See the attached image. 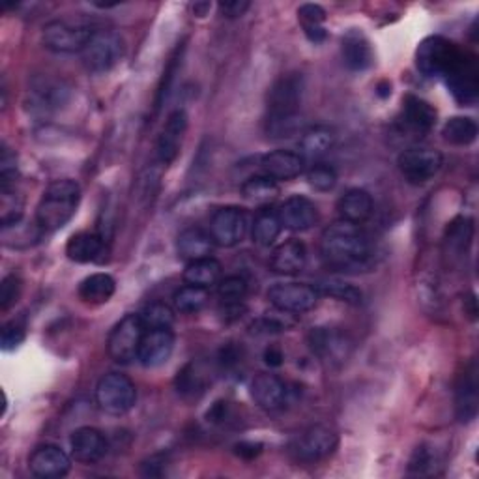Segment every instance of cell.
I'll return each mask as SVG.
<instances>
[{
  "mask_svg": "<svg viewBox=\"0 0 479 479\" xmlns=\"http://www.w3.org/2000/svg\"><path fill=\"white\" fill-rule=\"evenodd\" d=\"M321 254L328 268L344 274L369 272L374 264V249L367 233L356 223L339 221L321 238Z\"/></svg>",
  "mask_w": 479,
  "mask_h": 479,
  "instance_id": "1",
  "label": "cell"
},
{
  "mask_svg": "<svg viewBox=\"0 0 479 479\" xmlns=\"http://www.w3.org/2000/svg\"><path fill=\"white\" fill-rule=\"evenodd\" d=\"M81 203V187L75 180H55L44 191L36 208V223L42 233H55L66 227Z\"/></svg>",
  "mask_w": 479,
  "mask_h": 479,
  "instance_id": "2",
  "label": "cell"
},
{
  "mask_svg": "<svg viewBox=\"0 0 479 479\" xmlns=\"http://www.w3.org/2000/svg\"><path fill=\"white\" fill-rule=\"evenodd\" d=\"M94 35L95 28L88 23L56 19L45 25L42 40L44 45L53 53L72 55V53H83Z\"/></svg>",
  "mask_w": 479,
  "mask_h": 479,
  "instance_id": "3",
  "label": "cell"
},
{
  "mask_svg": "<svg viewBox=\"0 0 479 479\" xmlns=\"http://www.w3.org/2000/svg\"><path fill=\"white\" fill-rule=\"evenodd\" d=\"M125 51L124 40L115 30H95V35L81 53L85 68L90 74L102 75L111 72L122 60Z\"/></svg>",
  "mask_w": 479,
  "mask_h": 479,
  "instance_id": "4",
  "label": "cell"
},
{
  "mask_svg": "<svg viewBox=\"0 0 479 479\" xmlns=\"http://www.w3.org/2000/svg\"><path fill=\"white\" fill-rule=\"evenodd\" d=\"M95 401L100 408L113 416L130 412L137 403V388L130 376L122 373H107L95 388Z\"/></svg>",
  "mask_w": 479,
  "mask_h": 479,
  "instance_id": "5",
  "label": "cell"
},
{
  "mask_svg": "<svg viewBox=\"0 0 479 479\" xmlns=\"http://www.w3.org/2000/svg\"><path fill=\"white\" fill-rule=\"evenodd\" d=\"M339 444L337 433L324 424H316L304 429L291 442V454L300 463H318L330 457Z\"/></svg>",
  "mask_w": 479,
  "mask_h": 479,
  "instance_id": "6",
  "label": "cell"
},
{
  "mask_svg": "<svg viewBox=\"0 0 479 479\" xmlns=\"http://www.w3.org/2000/svg\"><path fill=\"white\" fill-rule=\"evenodd\" d=\"M461 56L463 51L454 42L442 36H431L420 44L416 64L425 77H445Z\"/></svg>",
  "mask_w": 479,
  "mask_h": 479,
  "instance_id": "7",
  "label": "cell"
},
{
  "mask_svg": "<svg viewBox=\"0 0 479 479\" xmlns=\"http://www.w3.org/2000/svg\"><path fill=\"white\" fill-rule=\"evenodd\" d=\"M305 90L302 74L281 75L268 92V115L266 118H296L300 115Z\"/></svg>",
  "mask_w": 479,
  "mask_h": 479,
  "instance_id": "8",
  "label": "cell"
},
{
  "mask_svg": "<svg viewBox=\"0 0 479 479\" xmlns=\"http://www.w3.org/2000/svg\"><path fill=\"white\" fill-rule=\"evenodd\" d=\"M146 326L141 314H125L107 339L109 356L116 364H132L139 356V346Z\"/></svg>",
  "mask_w": 479,
  "mask_h": 479,
  "instance_id": "9",
  "label": "cell"
},
{
  "mask_svg": "<svg viewBox=\"0 0 479 479\" xmlns=\"http://www.w3.org/2000/svg\"><path fill=\"white\" fill-rule=\"evenodd\" d=\"M316 286L305 283H279L268 291L270 304L281 313H307L318 304Z\"/></svg>",
  "mask_w": 479,
  "mask_h": 479,
  "instance_id": "10",
  "label": "cell"
},
{
  "mask_svg": "<svg viewBox=\"0 0 479 479\" xmlns=\"http://www.w3.org/2000/svg\"><path fill=\"white\" fill-rule=\"evenodd\" d=\"M397 165L408 182L425 184L440 173L444 155L433 148H410L399 155Z\"/></svg>",
  "mask_w": 479,
  "mask_h": 479,
  "instance_id": "11",
  "label": "cell"
},
{
  "mask_svg": "<svg viewBox=\"0 0 479 479\" xmlns=\"http://www.w3.org/2000/svg\"><path fill=\"white\" fill-rule=\"evenodd\" d=\"M309 346L313 354L330 367L343 365L353 353V341L335 328H313L309 332Z\"/></svg>",
  "mask_w": 479,
  "mask_h": 479,
  "instance_id": "12",
  "label": "cell"
},
{
  "mask_svg": "<svg viewBox=\"0 0 479 479\" xmlns=\"http://www.w3.org/2000/svg\"><path fill=\"white\" fill-rule=\"evenodd\" d=\"M247 214L238 206L219 208L210 221V236L221 247L238 245L247 233Z\"/></svg>",
  "mask_w": 479,
  "mask_h": 479,
  "instance_id": "13",
  "label": "cell"
},
{
  "mask_svg": "<svg viewBox=\"0 0 479 479\" xmlns=\"http://www.w3.org/2000/svg\"><path fill=\"white\" fill-rule=\"evenodd\" d=\"M444 79L459 104L463 105L475 104L477 90H479V74H477L475 60L472 56L463 53L459 62Z\"/></svg>",
  "mask_w": 479,
  "mask_h": 479,
  "instance_id": "14",
  "label": "cell"
},
{
  "mask_svg": "<svg viewBox=\"0 0 479 479\" xmlns=\"http://www.w3.org/2000/svg\"><path fill=\"white\" fill-rule=\"evenodd\" d=\"M175 350V334L171 328H150L145 332L137 360L145 367H159L169 362Z\"/></svg>",
  "mask_w": 479,
  "mask_h": 479,
  "instance_id": "15",
  "label": "cell"
},
{
  "mask_svg": "<svg viewBox=\"0 0 479 479\" xmlns=\"http://www.w3.org/2000/svg\"><path fill=\"white\" fill-rule=\"evenodd\" d=\"M28 468L36 477L58 479L64 477L72 468V459L58 445L45 444L35 450L28 459Z\"/></svg>",
  "mask_w": 479,
  "mask_h": 479,
  "instance_id": "16",
  "label": "cell"
},
{
  "mask_svg": "<svg viewBox=\"0 0 479 479\" xmlns=\"http://www.w3.org/2000/svg\"><path fill=\"white\" fill-rule=\"evenodd\" d=\"M70 445H72L74 459L83 464L100 463L109 452V442L105 434L94 427L77 429L72 434Z\"/></svg>",
  "mask_w": 479,
  "mask_h": 479,
  "instance_id": "17",
  "label": "cell"
},
{
  "mask_svg": "<svg viewBox=\"0 0 479 479\" xmlns=\"http://www.w3.org/2000/svg\"><path fill=\"white\" fill-rule=\"evenodd\" d=\"M251 395L261 408L268 412H275L286 404V399H289V390H286V384L277 374L261 373L253 380Z\"/></svg>",
  "mask_w": 479,
  "mask_h": 479,
  "instance_id": "18",
  "label": "cell"
},
{
  "mask_svg": "<svg viewBox=\"0 0 479 479\" xmlns=\"http://www.w3.org/2000/svg\"><path fill=\"white\" fill-rule=\"evenodd\" d=\"M277 215L281 219V225L291 231H309L318 221V210L316 206L300 195L286 199L279 210Z\"/></svg>",
  "mask_w": 479,
  "mask_h": 479,
  "instance_id": "19",
  "label": "cell"
},
{
  "mask_svg": "<svg viewBox=\"0 0 479 479\" xmlns=\"http://www.w3.org/2000/svg\"><path fill=\"white\" fill-rule=\"evenodd\" d=\"M263 173L270 178L277 180H293L304 173L305 159L302 154L293 150H275L263 157L261 162Z\"/></svg>",
  "mask_w": 479,
  "mask_h": 479,
  "instance_id": "20",
  "label": "cell"
},
{
  "mask_svg": "<svg viewBox=\"0 0 479 479\" xmlns=\"http://www.w3.org/2000/svg\"><path fill=\"white\" fill-rule=\"evenodd\" d=\"M436 124V109L418 98V95H406L403 102V125L414 135L429 134Z\"/></svg>",
  "mask_w": 479,
  "mask_h": 479,
  "instance_id": "21",
  "label": "cell"
},
{
  "mask_svg": "<svg viewBox=\"0 0 479 479\" xmlns=\"http://www.w3.org/2000/svg\"><path fill=\"white\" fill-rule=\"evenodd\" d=\"M185 130H187V115L185 111L178 109L167 118L164 132L157 139V157L164 165H169L176 159Z\"/></svg>",
  "mask_w": 479,
  "mask_h": 479,
  "instance_id": "22",
  "label": "cell"
},
{
  "mask_svg": "<svg viewBox=\"0 0 479 479\" xmlns=\"http://www.w3.org/2000/svg\"><path fill=\"white\" fill-rule=\"evenodd\" d=\"M305 263L307 249L300 240H286L279 244L270 257V266L279 275H296L305 268Z\"/></svg>",
  "mask_w": 479,
  "mask_h": 479,
  "instance_id": "23",
  "label": "cell"
},
{
  "mask_svg": "<svg viewBox=\"0 0 479 479\" xmlns=\"http://www.w3.org/2000/svg\"><path fill=\"white\" fill-rule=\"evenodd\" d=\"M105 244L107 238L100 231H85L74 235L68 244H66V254L68 259L74 263H95L102 259V254L105 253Z\"/></svg>",
  "mask_w": 479,
  "mask_h": 479,
  "instance_id": "24",
  "label": "cell"
},
{
  "mask_svg": "<svg viewBox=\"0 0 479 479\" xmlns=\"http://www.w3.org/2000/svg\"><path fill=\"white\" fill-rule=\"evenodd\" d=\"M30 104L32 109L40 113H51L60 109L68 100V88L62 81L40 79L30 88Z\"/></svg>",
  "mask_w": 479,
  "mask_h": 479,
  "instance_id": "25",
  "label": "cell"
},
{
  "mask_svg": "<svg viewBox=\"0 0 479 479\" xmlns=\"http://www.w3.org/2000/svg\"><path fill=\"white\" fill-rule=\"evenodd\" d=\"M341 53H343L344 66L350 72H365L373 66L374 55L371 44L364 35H360V32H348V35L343 38Z\"/></svg>",
  "mask_w": 479,
  "mask_h": 479,
  "instance_id": "26",
  "label": "cell"
},
{
  "mask_svg": "<svg viewBox=\"0 0 479 479\" xmlns=\"http://www.w3.org/2000/svg\"><path fill=\"white\" fill-rule=\"evenodd\" d=\"M337 210L343 221L356 223V225H360V223L367 221L373 215L374 203L365 189L356 187V189H348L346 194L339 199Z\"/></svg>",
  "mask_w": 479,
  "mask_h": 479,
  "instance_id": "27",
  "label": "cell"
},
{
  "mask_svg": "<svg viewBox=\"0 0 479 479\" xmlns=\"http://www.w3.org/2000/svg\"><path fill=\"white\" fill-rule=\"evenodd\" d=\"M212 249H214L212 236L199 227H189L182 231L176 238V251L187 263L210 257Z\"/></svg>",
  "mask_w": 479,
  "mask_h": 479,
  "instance_id": "28",
  "label": "cell"
},
{
  "mask_svg": "<svg viewBox=\"0 0 479 479\" xmlns=\"http://www.w3.org/2000/svg\"><path fill=\"white\" fill-rule=\"evenodd\" d=\"M116 291V281L109 274H92L79 284V298L86 304H107Z\"/></svg>",
  "mask_w": 479,
  "mask_h": 479,
  "instance_id": "29",
  "label": "cell"
},
{
  "mask_svg": "<svg viewBox=\"0 0 479 479\" xmlns=\"http://www.w3.org/2000/svg\"><path fill=\"white\" fill-rule=\"evenodd\" d=\"M472 365L461 378L457 386V416L461 422H472L477 414V376Z\"/></svg>",
  "mask_w": 479,
  "mask_h": 479,
  "instance_id": "30",
  "label": "cell"
},
{
  "mask_svg": "<svg viewBox=\"0 0 479 479\" xmlns=\"http://www.w3.org/2000/svg\"><path fill=\"white\" fill-rule=\"evenodd\" d=\"M184 281L185 284H195V286H203V289H210V286L221 281V264L212 257L191 261L184 270Z\"/></svg>",
  "mask_w": 479,
  "mask_h": 479,
  "instance_id": "31",
  "label": "cell"
},
{
  "mask_svg": "<svg viewBox=\"0 0 479 479\" xmlns=\"http://www.w3.org/2000/svg\"><path fill=\"white\" fill-rule=\"evenodd\" d=\"M335 141V134L328 125H313L309 130H304L300 139L302 157H321L324 155Z\"/></svg>",
  "mask_w": 479,
  "mask_h": 479,
  "instance_id": "32",
  "label": "cell"
},
{
  "mask_svg": "<svg viewBox=\"0 0 479 479\" xmlns=\"http://www.w3.org/2000/svg\"><path fill=\"white\" fill-rule=\"evenodd\" d=\"M298 19L304 26L305 36L313 42V44H321L326 40V28H324V21H326V12L323 6L318 5H302L298 8Z\"/></svg>",
  "mask_w": 479,
  "mask_h": 479,
  "instance_id": "33",
  "label": "cell"
},
{
  "mask_svg": "<svg viewBox=\"0 0 479 479\" xmlns=\"http://www.w3.org/2000/svg\"><path fill=\"white\" fill-rule=\"evenodd\" d=\"M444 139L455 146H468L477 139V124L468 116H454L444 124Z\"/></svg>",
  "mask_w": 479,
  "mask_h": 479,
  "instance_id": "34",
  "label": "cell"
},
{
  "mask_svg": "<svg viewBox=\"0 0 479 479\" xmlns=\"http://www.w3.org/2000/svg\"><path fill=\"white\" fill-rule=\"evenodd\" d=\"M281 229H283V225H281V219H279L277 212L263 210L257 214V217H254L253 240H254V244H259L263 247H270L279 238Z\"/></svg>",
  "mask_w": 479,
  "mask_h": 479,
  "instance_id": "35",
  "label": "cell"
},
{
  "mask_svg": "<svg viewBox=\"0 0 479 479\" xmlns=\"http://www.w3.org/2000/svg\"><path fill=\"white\" fill-rule=\"evenodd\" d=\"M242 195L251 203H270L279 195V185L266 175L251 176L242 184Z\"/></svg>",
  "mask_w": 479,
  "mask_h": 479,
  "instance_id": "36",
  "label": "cell"
},
{
  "mask_svg": "<svg viewBox=\"0 0 479 479\" xmlns=\"http://www.w3.org/2000/svg\"><path fill=\"white\" fill-rule=\"evenodd\" d=\"M208 298H210L208 289H203V286H195V284H185L175 293L173 304L178 313L194 314L199 313L208 304Z\"/></svg>",
  "mask_w": 479,
  "mask_h": 479,
  "instance_id": "37",
  "label": "cell"
},
{
  "mask_svg": "<svg viewBox=\"0 0 479 479\" xmlns=\"http://www.w3.org/2000/svg\"><path fill=\"white\" fill-rule=\"evenodd\" d=\"M316 291H318V294L323 293L330 298H335V300L350 304V305L362 304V298H364V294L358 286L350 284L346 281H341V279H324V281L318 283Z\"/></svg>",
  "mask_w": 479,
  "mask_h": 479,
  "instance_id": "38",
  "label": "cell"
},
{
  "mask_svg": "<svg viewBox=\"0 0 479 479\" xmlns=\"http://www.w3.org/2000/svg\"><path fill=\"white\" fill-rule=\"evenodd\" d=\"M247 294V281L240 275H229L217 283V296L223 305L242 304Z\"/></svg>",
  "mask_w": 479,
  "mask_h": 479,
  "instance_id": "39",
  "label": "cell"
},
{
  "mask_svg": "<svg viewBox=\"0 0 479 479\" xmlns=\"http://www.w3.org/2000/svg\"><path fill=\"white\" fill-rule=\"evenodd\" d=\"M143 323L146 330L150 328H171L175 323V311L167 304H152L145 309Z\"/></svg>",
  "mask_w": 479,
  "mask_h": 479,
  "instance_id": "40",
  "label": "cell"
},
{
  "mask_svg": "<svg viewBox=\"0 0 479 479\" xmlns=\"http://www.w3.org/2000/svg\"><path fill=\"white\" fill-rule=\"evenodd\" d=\"M205 388V382L203 376L199 374V371L195 369L194 364H187L176 376V390L180 395L187 397H195L199 392H203Z\"/></svg>",
  "mask_w": 479,
  "mask_h": 479,
  "instance_id": "41",
  "label": "cell"
},
{
  "mask_svg": "<svg viewBox=\"0 0 479 479\" xmlns=\"http://www.w3.org/2000/svg\"><path fill=\"white\" fill-rule=\"evenodd\" d=\"M307 182L316 191H330L337 184V173L332 165L316 164L307 171Z\"/></svg>",
  "mask_w": 479,
  "mask_h": 479,
  "instance_id": "42",
  "label": "cell"
},
{
  "mask_svg": "<svg viewBox=\"0 0 479 479\" xmlns=\"http://www.w3.org/2000/svg\"><path fill=\"white\" fill-rule=\"evenodd\" d=\"M21 289V279L15 274H10L3 279V284H0V307H3V311H8L12 305L17 304Z\"/></svg>",
  "mask_w": 479,
  "mask_h": 479,
  "instance_id": "43",
  "label": "cell"
},
{
  "mask_svg": "<svg viewBox=\"0 0 479 479\" xmlns=\"http://www.w3.org/2000/svg\"><path fill=\"white\" fill-rule=\"evenodd\" d=\"M436 463H438L436 455L431 452V448H425V445H422V448L416 450V454H414V457L410 461V472L429 474L434 470Z\"/></svg>",
  "mask_w": 479,
  "mask_h": 479,
  "instance_id": "44",
  "label": "cell"
},
{
  "mask_svg": "<svg viewBox=\"0 0 479 479\" xmlns=\"http://www.w3.org/2000/svg\"><path fill=\"white\" fill-rule=\"evenodd\" d=\"M25 326L23 324H19V323H15V321H12V323H8L6 326H5V330H3V348L5 350H14V348H17L23 341H25Z\"/></svg>",
  "mask_w": 479,
  "mask_h": 479,
  "instance_id": "45",
  "label": "cell"
},
{
  "mask_svg": "<svg viewBox=\"0 0 479 479\" xmlns=\"http://www.w3.org/2000/svg\"><path fill=\"white\" fill-rule=\"evenodd\" d=\"M249 6L251 5L245 3V0H231V3H221L219 12L223 17L236 19V17H242L249 10Z\"/></svg>",
  "mask_w": 479,
  "mask_h": 479,
  "instance_id": "46",
  "label": "cell"
},
{
  "mask_svg": "<svg viewBox=\"0 0 479 479\" xmlns=\"http://www.w3.org/2000/svg\"><path fill=\"white\" fill-rule=\"evenodd\" d=\"M236 454L244 459H253L261 454V445L253 442H242L236 445Z\"/></svg>",
  "mask_w": 479,
  "mask_h": 479,
  "instance_id": "47",
  "label": "cell"
},
{
  "mask_svg": "<svg viewBox=\"0 0 479 479\" xmlns=\"http://www.w3.org/2000/svg\"><path fill=\"white\" fill-rule=\"evenodd\" d=\"M264 360L270 367H279L283 364V353L275 346H270L264 353Z\"/></svg>",
  "mask_w": 479,
  "mask_h": 479,
  "instance_id": "48",
  "label": "cell"
},
{
  "mask_svg": "<svg viewBox=\"0 0 479 479\" xmlns=\"http://www.w3.org/2000/svg\"><path fill=\"white\" fill-rule=\"evenodd\" d=\"M208 10H210V5H208V3H197V5H194V14H195L197 17L206 15Z\"/></svg>",
  "mask_w": 479,
  "mask_h": 479,
  "instance_id": "49",
  "label": "cell"
}]
</instances>
